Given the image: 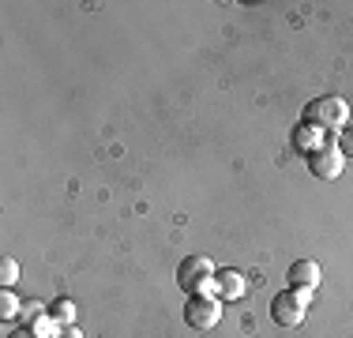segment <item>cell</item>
Wrapping results in <instances>:
<instances>
[{
	"label": "cell",
	"mask_w": 353,
	"mask_h": 338,
	"mask_svg": "<svg viewBox=\"0 0 353 338\" xmlns=\"http://www.w3.org/2000/svg\"><path fill=\"white\" fill-rule=\"evenodd\" d=\"M308 304H312V290H282L271 301V319L279 327H285V331H293V327L305 324Z\"/></svg>",
	"instance_id": "obj_2"
},
{
	"label": "cell",
	"mask_w": 353,
	"mask_h": 338,
	"mask_svg": "<svg viewBox=\"0 0 353 338\" xmlns=\"http://www.w3.org/2000/svg\"><path fill=\"white\" fill-rule=\"evenodd\" d=\"M342 169H346V155L339 150V143H327L323 150H316V155L308 158V173H312L316 181H339Z\"/></svg>",
	"instance_id": "obj_5"
},
{
	"label": "cell",
	"mask_w": 353,
	"mask_h": 338,
	"mask_svg": "<svg viewBox=\"0 0 353 338\" xmlns=\"http://www.w3.org/2000/svg\"><path fill=\"white\" fill-rule=\"evenodd\" d=\"M184 324H188L192 331H214V327L222 324V301L211 297V293L188 297V304H184Z\"/></svg>",
	"instance_id": "obj_4"
},
{
	"label": "cell",
	"mask_w": 353,
	"mask_h": 338,
	"mask_svg": "<svg viewBox=\"0 0 353 338\" xmlns=\"http://www.w3.org/2000/svg\"><path fill=\"white\" fill-rule=\"evenodd\" d=\"M323 270H319L316 259H293L290 264V290H316Z\"/></svg>",
	"instance_id": "obj_8"
},
{
	"label": "cell",
	"mask_w": 353,
	"mask_h": 338,
	"mask_svg": "<svg viewBox=\"0 0 353 338\" xmlns=\"http://www.w3.org/2000/svg\"><path fill=\"white\" fill-rule=\"evenodd\" d=\"M176 286L188 297H196V293H211L214 297V264L207 256H184L181 267H176Z\"/></svg>",
	"instance_id": "obj_3"
},
{
	"label": "cell",
	"mask_w": 353,
	"mask_h": 338,
	"mask_svg": "<svg viewBox=\"0 0 353 338\" xmlns=\"http://www.w3.org/2000/svg\"><path fill=\"white\" fill-rule=\"evenodd\" d=\"M290 143H293V150H297L301 158H312L316 150H323L327 143V132L323 128H316V124H308V121H301L297 128H293V135H290Z\"/></svg>",
	"instance_id": "obj_6"
},
{
	"label": "cell",
	"mask_w": 353,
	"mask_h": 338,
	"mask_svg": "<svg viewBox=\"0 0 353 338\" xmlns=\"http://www.w3.org/2000/svg\"><path fill=\"white\" fill-rule=\"evenodd\" d=\"M57 338H83V331H79V327H61V335H57Z\"/></svg>",
	"instance_id": "obj_14"
},
{
	"label": "cell",
	"mask_w": 353,
	"mask_h": 338,
	"mask_svg": "<svg viewBox=\"0 0 353 338\" xmlns=\"http://www.w3.org/2000/svg\"><path fill=\"white\" fill-rule=\"evenodd\" d=\"M8 338H38V335L30 331V327H19V331H12V335H8Z\"/></svg>",
	"instance_id": "obj_15"
},
{
	"label": "cell",
	"mask_w": 353,
	"mask_h": 338,
	"mask_svg": "<svg viewBox=\"0 0 353 338\" xmlns=\"http://www.w3.org/2000/svg\"><path fill=\"white\" fill-rule=\"evenodd\" d=\"M305 121L316 124L323 132H346L350 128V106L346 98H334V95H323V98H312L305 106Z\"/></svg>",
	"instance_id": "obj_1"
},
{
	"label": "cell",
	"mask_w": 353,
	"mask_h": 338,
	"mask_svg": "<svg viewBox=\"0 0 353 338\" xmlns=\"http://www.w3.org/2000/svg\"><path fill=\"white\" fill-rule=\"evenodd\" d=\"M46 308H49V304H41V301H27V304H23V312H19V316H23V327H30Z\"/></svg>",
	"instance_id": "obj_12"
},
{
	"label": "cell",
	"mask_w": 353,
	"mask_h": 338,
	"mask_svg": "<svg viewBox=\"0 0 353 338\" xmlns=\"http://www.w3.org/2000/svg\"><path fill=\"white\" fill-rule=\"evenodd\" d=\"M49 316H53L61 327H75V316H79V308H75V301H68V297H57L53 304H49Z\"/></svg>",
	"instance_id": "obj_9"
},
{
	"label": "cell",
	"mask_w": 353,
	"mask_h": 338,
	"mask_svg": "<svg viewBox=\"0 0 353 338\" xmlns=\"http://www.w3.org/2000/svg\"><path fill=\"white\" fill-rule=\"evenodd\" d=\"M15 282H19V264H15L12 256H4V259H0V286H4V290H12Z\"/></svg>",
	"instance_id": "obj_11"
},
{
	"label": "cell",
	"mask_w": 353,
	"mask_h": 338,
	"mask_svg": "<svg viewBox=\"0 0 353 338\" xmlns=\"http://www.w3.org/2000/svg\"><path fill=\"white\" fill-rule=\"evenodd\" d=\"M248 290L245 275L237 267H225V270H214V297L218 301H241Z\"/></svg>",
	"instance_id": "obj_7"
},
{
	"label": "cell",
	"mask_w": 353,
	"mask_h": 338,
	"mask_svg": "<svg viewBox=\"0 0 353 338\" xmlns=\"http://www.w3.org/2000/svg\"><path fill=\"white\" fill-rule=\"evenodd\" d=\"M23 312V301L12 290H0V319H15Z\"/></svg>",
	"instance_id": "obj_10"
},
{
	"label": "cell",
	"mask_w": 353,
	"mask_h": 338,
	"mask_svg": "<svg viewBox=\"0 0 353 338\" xmlns=\"http://www.w3.org/2000/svg\"><path fill=\"white\" fill-rule=\"evenodd\" d=\"M339 150H342V155H346V158L353 155V128H346V132L339 135Z\"/></svg>",
	"instance_id": "obj_13"
}]
</instances>
